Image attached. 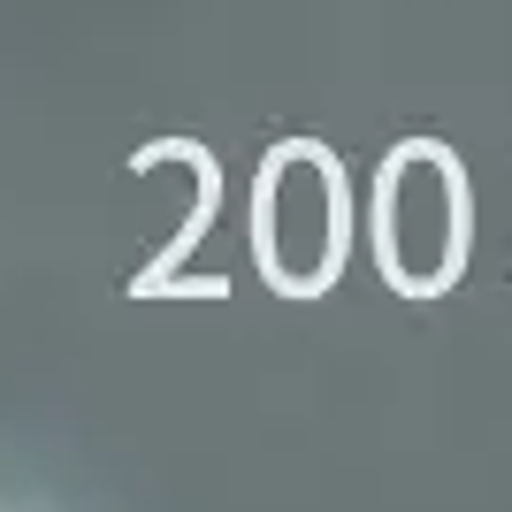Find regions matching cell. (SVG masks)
I'll list each match as a JSON object with an SVG mask.
<instances>
[{
    "label": "cell",
    "instance_id": "7a4b0ae2",
    "mask_svg": "<svg viewBox=\"0 0 512 512\" xmlns=\"http://www.w3.org/2000/svg\"><path fill=\"white\" fill-rule=\"evenodd\" d=\"M375 237H383V276L406 283L413 299H436L459 260H467V184L444 146L390 153L383 192H375Z\"/></svg>",
    "mask_w": 512,
    "mask_h": 512
},
{
    "label": "cell",
    "instance_id": "6da1fadb",
    "mask_svg": "<svg viewBox=\"0 0 512 512\" xmlns=\"http://www.w3.org/2000/svg\"><path fill=\"white\" fill-rule=\"evenodd\" d=\"M253 253L260 276L291 291V299H321L344 268V176L314 138L268 153L253 192Z\"/></svg>",
    "mask_w": 512,
    "mask_h": 512
}]
</instances>
